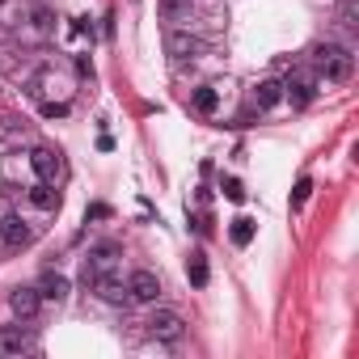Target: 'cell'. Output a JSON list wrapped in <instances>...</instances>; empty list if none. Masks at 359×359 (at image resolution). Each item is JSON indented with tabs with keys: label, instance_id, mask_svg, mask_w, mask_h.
Here are the masks:
<instances>
[{
	"label": "cell",
	"instance_id": "obj_1",
	"mask_svg": "<svg viewBox=\"0 0 359 359\" xmlns=\"http://www.w3.org/2000/svg\"><path fill=\"white\" fill-rule=\"evenodd\" d=\"M313 64H317V72H321L325 81H334V85L351 81V72H355V55H351L342 43H321V47L313 51Z\"/></svg>",
	"mask_w": 359,
	"mask_h": 359
},
{
	"label": "cell",
	"instance_id": "obj_2",
	"mask_svg": "<svg viewBox=\"0 0 359 359\" xmlns=\"http://www.w3.org/2000/svg\"><path fill=\"white\" fill-rule=\"evenodd\" d=\"M148 334H152L156 342H182L187 321H182V313H173V309H156V313L148 317Z\"/></svg>",
	"mask_w": 359,
	"mask_h": 359
},
{
	"label": "cell",
	"instance_id": "obj_3",
	"mask_svg": "<svg viewBox=\"0 0 359 359\" xmlns=\"http://www.w3.org/2000/svg\"><path fill=\"white\" fill-rule=\"evenodd\" d=\"M114 271H118V245H97L85 258V287L97 283V279H106V275H114Z\"/></svg>",
	"mask_w": 359,
	"mask_h": 359
},
{
	"label": "cell",
	"instance_id": "obj_4",
	"mask_svg": "<svg viewBox=\"0 0 359 359\" xmlns=\"http://www.w3.org/2000/svg\"><path fill=\"white\" fill-rule=\"evenodd\" d=\"M127 300H135V304H156V300H161V279H156L152 271H131V279H127Z\"/></svg>",
	"mask_w": 359,
	"mask_h": 359
},
{
	"label": "cell",
	"instance_id": "obj_5",
	"mask_svg": "<svg viewBox=\"0 0 359 359\" xmlns=\"http://www.w3.org/2000/svg\"><path fill=\"white\" fill-rule=\"evenodd\" d=\"M30 346H34V338H30L26 325H0V355H5V359H18Z\"/></svg>",
	"mask_w": 359,
	"mask_h": 359
},
{
	"label": "cell",
	"instance_id": "obj_6",
	"mask_svg": "<svg viewBox=\"0 0 359 359\" xmlns=\"http://www.w3.org/2000/svg\"><path fill=\"white\" fill-rule=\"evenodd\" d=\"M9 309H13L22 321L39 317V309H43V296H39V287H13V292H9Z\"/></svg>",
	"mask_w": 359,
	"mask_h": 359
},
{
	"label": "cell",
	"instance_id": "obj_7",
	"mask_svg": "<svg viewBox=\"0 0 359 359\" xmlns=\"http://www.w3.org/2000/svg\"><path fill=\"white\" fill-rule=\"evenodd\" d=\"M0 241H5L9 250H26V245L34 241V233L26 229L22 216H5V220H0Z\"/></svg>",
	"mask_w": 359,
	"mask_h": 359
},
{
	"label": "cell",
	"instance_id": "obj_8",
	"mask_svg": "<svg viewBox=\"0 0 359 359\" xmlns=\"http://www.w3.org/2000/svg\"><path fill=\"white\" fill-rule=\"evenodd\" d=\"M30 165H34V173H39V182H55V177L64 173V161H60V152H51V148H34V152H30Z\"/></svg>",
	"mask_w": 359,
	"mask_h": 359
},
{
	"label": "cell",
	"instance_id": "obj_9",
	"mask_svg": "<svg viewBox=\"0 0 359 359\" xmlns=\"http://www.w3.org/2000/svg\"><path fill=\"white\" fill-rule=\"evenodd\" d=\"M313 76L309 72H296V76H287V85H283V97H292V106H309L313 102Z\"/></svg>",
	"mask_w": 359,
	"mask_h": 359
},
{
	"label": "cell",
	"instance_id": "obj_10",
	"mask_svg": "<svg viewBox=\"0 0 359 359\" xmlns=\"http://www.w3.org/2000/svg\"><path fill=\"white\" fill-rule=\"evenodd\" d=\"M89 287H93L106 304H123V300H127V283L118 279V271H114V275H106V279H97V283H89Z\"/></svg>",
	"mask_w": 359,
	"mask_h": 359
},
{
	"label": "cell",
	"instance_id": "obj_11",
	"mask_svg": "<svg viewBox=\"0 0 359 359\" xmlns=\"http://www.w3.org/2000/svg\"><path fill=\"white\" fill-rule=\"evenodd\" d=\"M165 51H169L173 60H191V55L199 51V39H191V34H182V30H173V34L165 39Z\"/></svg>",
	"mask_w": 359,
	"mask_h": 359
},
{
	"label": "cell",
	"instance_id": "obj_12",
	"mask_svg": "<svg viewBox=\"0 0 359 359\" xmlns=\"http://www.w3.org/2000/svg\"><path fill=\"white\" fill-rule=\"evenodd\" d=\"M283 102V81H262L258 89H254V106L258 110H271V106H279Z\"/></svg>",
	"mask_w": 359,
	"mask_h": 359
},
{
	"label": "cell",
	"instance_id": "obj_13",
	"mask_svg": "<svg viewBox=\"0 0 359 359\" xmlns=\"http://www.w3.org/2000/svg\"><path fill=\"white\" fill-rule=\"evenodd\" d=\"M39 296L60 304V300L68 296V279H64V275H43V283H39Z\"/></svg>",
	"mask_w": 359,
	"mask_h": 359
},
{
	"label": "cell",
	"instance_id": "obj_14",
	"mask_svg": "<svg viewBox=\"0 0 359 359\" xmlns=\"http://www.w3.org/2000/svg\"><path fill=\"white\" fill-rule=\"evenodd\" d=\"M30 203L43 208V212H51V208H60V195L51 191V182H39V187H30Z\"/></svg>",
	"mask_w": 359,
	"mask_h": 359
},
{
	"label": "cell",
	"instance_id": "obj_15",
	"mask_svg": "<svg viewBox=\"0 0 359 359\" xmlns=\"http://www.w3.org/2000/svg\"><path fill=\"white\" fill-rule=\"evenodd\" d=\"M187 275H191V283H195V287H208V254H203V250H195V254H191Z\"/></svg>",
	"mask_w": 359,
	"mask_h": 359
},
{
	"label": "cell",
	"instance_id": "obj_16",
	"mask_svg": "<svg viewBox=\"0 0 359 359\" xmlns=\"http://www.w3.org/2000/svg\"><path fill=\"white\" fill-rule=\"evenodd\" d=\"M216 106H220V93H216L212 85H203V89L195 93V110H199V114H216Z\"/></svg>",
	"mask_w": 359,
	"mask_h": 359
},
{
	"label": "cell",
	"instance_id": "obj_17",
	"mask_svg": "<svg viewBox=\"0 0 359 359\" xmlns=\"http://www.w3.org/2000/svg\"><path fill=\"white\" fill-rule=\"evenodd\" d=\"M254 241V220L250 216H237L233 220V245H250Z\"/></svg>",
	"mask_w": 359,
	"mask_h": 359
},
{
	"label": "cell",
	"instance_id": "obj_18",
	"mask_svg": "<svg viewBox=\"0 0 359 359\" xmlns=\"http://www.w3.org/2000/svg\"><path fill=\"white\" fill-rule=\"evenodd\" d=\"M309 195H313V182H309V177H300V182H296V195H292V203H296V208H304V203H309Z\"/></svg>",
	"mask_w": 359,
	"mask_h": 359
},
{
	"label": "cell",
	"instance_id": "obj_19",
	"mask_svg": "<svg viewBox=\"0 0 359 359\" xmlns=\"http://www.w3.org/2000/svg\"><path fill=\"white\" fill-rule=\"evenodd\" d=\"M224 195H229L233 203H241V199H245V191H241V182H237V177H229V182H224Z\"/></svg>",
	"mask_w": 359,
	"mask_h": 359
}]
</instances>
